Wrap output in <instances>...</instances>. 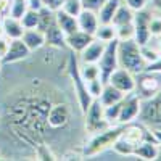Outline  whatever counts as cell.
<instances>
[{"mask_svg": "<svg viewBox=\"0 0 161 161\" xmlns=\"http://www.w3.org/2000/svg\"><path fill=\"white\" fill-rule=\"evenodd\" d=\"M61 92L42 80H32L8 97L5 119L11 136L19 142L39 147L52 134L47 116L52 105L61 100Z\"/></svg>", "mask_w": 161, "mask_h": 161, "instance_id": "cell-1", "label": "cell"}, {"mask_svg": "<svg viewBox=\"0 0 161 161\" xmlns=\"http://www.w3.org/2000/svg\"><path fill=\"white\" fill-rule=\"evenodd\" d=\"M143 140H155L153 136H152V132L147 130L140 124L127 123L124 130L121 132V136L113 143V148L119 155H126V156L127 155H134V150H136L139 147V143H142Z\"/></svg>", "mask_w": 161, "mask_h": 161, "instance_id": "cell-2", "label": "cell"}, {"mask_svg": "<svg viewBox=\"0 0 161 161\" xmlns=\"http://www.w3.org/2000/svg\"><path fill=\"white\" fill-rule=\"evenodd\" d=\"M118 64L134 74L142 73L147 66V61L140 52V45L134 39L118 40Z\"/></svg>", "mask_w": 161, "mask_h": 161, "instance_id": "cell-3", "label": "cell"}, {"mask_svg": "<svg viewBox=\"0 0 161 161\" xmlns=\"http://www.w3.org/2000/svg\"><path fill=\"white\" fill-rule=\"evenodd\" d=\"M126 124H119V126H108L106 129L97 132L95 136H93L87 145L84 147V152L82 155L84 156H95L105 150H108L113 147V143L116 142V139L121 136V132L124 130Z\"/></svg>", "mask_w": 161, "mask_h": 161, "instance_id": "cell-4", "label": "cell"}, {"mask_svg": "<svg viewBox=\"0 0 161 161\" xmlns=\"http://www.w3.org/2000/svg\"><path fill=\"white\" fill-rule=\"evenodd\" d=\"M68 76L71 79L73 82V87H74V93L77 97V103H79V108H80V113H86L87 108L90 106L92 103V95L89 93L87 90V82L82 79V76H80V66L77 63V58L74 55V52L69 55L68 58Z\"/></svg>", "mask_w": 161, "mask_h": 161, "instance_id": "cell-5", "label": "cell"}, {"mask_svg": "<svg viewBox=\"0 0 161 161\" xmlns=\"http://www.w3.org/2000/svg\"><path fill=\"white\" fill-rule=\"evenodd\" d=\"M71 119H73V113L69 108V103L63 102V98H61L52 105L48 116H47V123H48L52 134H55L58 130H63L68 127L71 124Z\"/></svg>", "mask_w": 161, "mask_h": 161, "instance_id": "cell-6", "label": "cell"}, {"mask_svg": "<svg viewBox=\"0 0 161 161\" xmlns=\"http://www.w3.org/2000/svg\"><path fill=\"white\" fill-rule=\"evenodd\" d=\"M98 69H100V80L103 84L108 82L110 74L118 68V39H113L110 42H106V47L102 53L100 60L97 61Z\"/></svg>", "mask_w": 161, "mask_h": 161, "instance_id": "cell-7", "label": "cell"}, {"mask_svg": "<svg viewBox=\"0 0 161 161\" xmlns=\"http://www.w3.org/2000/svg\"><path fill=\"white\" fill-rule=\"evenodd\" d=\"M139 116L143 124L150 127H161V89L153 97L142 102Z\"/></svg>", "mask_w": 161, "mask_h": 161, "instance_id": "cell-8", "label": "cell"}, {"mask_svg": "<svg viewBox=\"0 0 161 161\" xmlns=\"http://www.w3.org/2000/svg\"><path fill=\"white\" fill-rule=\"evenodd\" d=\"M159 73H137L136 77V90H137V95L140 100H147L153 97L155 93L159 92L161 89V79L158 77Z\"/></svg>", "mask_w": 161, "mask_h": 161, "instance_id": "cell-9", "label": "cell"}, {"mask_svg": "<svg viewBox=\"0 0 161 161\" xmlns=\"http://www.w3.org/2000/svg\"><path fill=\"white\" fill-rule=\"evenodd\" d=\"M84 116H86V130H89L92 134H97L110 126L103 116V105L98 102V98L92 100V103L87 108V111L84 113Z\"/></svg>", "mask_w": 161, "mask_h": 161, "instance_id": "cell-10", "label": "cell"}, {"mask_svg": "<svg viewBox=\"0 0 161 161\" xmlns=\"http://www.w3.org/2000/svg\"><path fill=\"white\" fill-rule=\"evenodd\" d=\"M108 84H111L113 87H116L118 90H121L123 93L127 95V93L136 92V76H134V73L118 66V68L110 74Z\"/></svg>", "mask_w": 161, "mask_h": 161, "instance_id": "cell-11", "label": "cell"}, {"mask_svg": "<svg viewBox=\"0 0 161 161\" xmlns=\"http://www.w3.org/2000/svg\"><path fill=\"white\" fill-rule=\"evenodd\" d=\"M150 18H152V13L140 10L137 11V15H134V40L142 47V45H147L150 40V29H148V23H150Z\"/></svg>", "mask_w": 161, "mask_h": 161, "instance_id": "cell-12", "label": "cell"}, {"mask_svg": "<svg viewBox=\"0 0 161 161\" xmlns=\"http://www.w3.org/2000/svg\"><path fill=\"white\" fill-rule=\"evenodd\" d=\"M140 105L142 100L139 98V95H130V97H124L123 103H121V111H119V118L118 123L119 124H127L132 123L140 113Z\"/></svg>", "mask_w": 161, "mask_h": 161, "instance_id": "cell-13", "label": "cell"}, {"mask_svg": "<svg viewBox=\"0 0 161 161\" xmlns=\"http://www.w3.org/2000/svg\"><path fill=\"white\" fill-rule=\"evenodd\" d=\"M29 55H31V50L26 47V44L21 39H11L7 53L0 60H2L3 64H10V63H16V61L26 60Z\"/></svg>", "mask_w": 161, "mask_h": 161, "instance_id": "cell-14", "label": "cell"}, {"mask_svg": "<svg viewBox=\"0 0 161 161\" xmlns=\"http://www.w3.org/2000/svg\"><path fill=\"white\" fill-rule=\"evenodd\" d=\"M77 18V26H79V31H84L87 34H95L97 28H98V16L95 11L92 10H86L82 8V11L79 13V15L76 16Z\"/></svg>", "mask_w": 161, "mask_h": 161, "instance_id": "cell-15", "label": "cell"}, {"mask_svg": "<svg viewBox=\"0 0 161 161\" xmlns=\"http://www.w3.org/2000/svg\"><path fill=\"white\" fill-rule=\"evenodd\" d=\"M95 39L92 34H87L84 31H76L73 34L66 36V47H69L74 53H80L92 40Z\"/></svg>", "mask_w": 161, "mask_h": 161, "instance_id": "cell-16", "label": "cell"}, {"mask_svg": "<svg viewBox=\"0 0 161 161\" xmlns=\"http://www.w3.org/2000/svg\"><path fill=\"white\" fill-rule=\"evenodd\" d=\"M106 47V42L103 40H98V39H93L92 42L80 52V55H82V61L84 63H97L102 57V53Z\"/></svg>", "mask_w": 161, "mask_h": 161, "instance_id": "cell-17", "label": "cell"}, {"mask_svg": "<svg viewBox=\"0 0 161 161\" xmlns=\"http://www.w3.org/2000/svg\"><path fill=\"white\" fill-rule=\"evenodd\" d=\"M21 40L26 44V47H28L31 52H36L40 47L45 45V36H44L42 31H39L37 28H34V29H24V32L21 36Z\"/></svg>", "mask_w": 161, "mask_h": 161, "instance_id": "cell-18", "label": "cell"}, {"mask_svg": "<svg viewBox=\"0 0 161 161\" xmlns=\"http://www.w3.org/2000/svg\"><path fill=\"white\" fill-rule=\"evenodd\" d=\"M55 21H57V24H58V28H60L66 36H68V34H73V32H76V31H79L77 18L68 15V13L63 11L61 8L55 11Z\"/></svg>", "mask_w": 161, "mask_h": 161, "instance_id": "cell-19", "label": "cell"}, {"mask_svg": "<svg viewBox=\"0 0 161 161\" xmlns=\"http://www.w3.org/2000/svg\"><path fill=\"white\" fill-rule=\"evenodd\" d=\"M44 36H45V44L47 45L55 47V48H64L66 47V34L58 28L57 21L44 32Z\"/></svg>", "mask_w": 161, "mask_h": 161, "instance_id": "cell-20", "label": "cell"}, {"mask_svg": "<svg viewBox=\"0 0 161 161\" xmlns=\"http://www.w3.org/2000/svg\"><path fill=\"white\" fill-rule=\"evenodd\" d=\"M126 97V93H123L121 90H118L116 87H113L111 84H103V89L98 95V102L103 105V106H108V105H113V103H118Z\"/></svg>", "mask_w": 161, "mask_h": 161, "instance_id": "cell-21", "label": "cell"}, {"mask_svg": "<svg viewBox=\"0 0 161 161\" xmlns=\"http://www.w3.org/2000/svg\"><path fill=\"white\" fill-rule=\"evenodd\" d=\"M2 28H3V36L8 37L10 40L11 39H21V36L24 32V28H23L21 21L13 18V16H7L2 21Z\"/></svg>", "mask_w": 161, "mask_h": 161, "instance_id": "cell-22", "label": "cell"}, {"mask_svg": "<svg viewBox=\"0 0 161 161\" xmlns=\"http://www.w3.org/2000/svg\"><path fill=\"white\" fill-rule=\"evenodd\" d=\"M119 5H121L119 0H106V2L100 7V10L97 11L98 23L100 24H111V19H113Z\"/></svg>", "mask_w": 161, "mask_h": 161, "instance_id": "cell-23", "label": "cell"}, {"mask_svg": "<svg viewBox=\"0 0 161 161\" xmlns=\"http://www.w3.org/2000/svg\"><path fill=\"white\" fill-rule=\"evenodd\" d=\"M156 142L155 140H143L142 143H139V147L134 150V155L139 156L140 159H147V161H155L156 156Z\"/></svg>", "mask_w": 161, "mask_h": 161, "instance_id": "cell-24", "label": "cell"}, {"mask_svg": "<svg viewBox=\"0 0 161 161\" xmlns=\"http://www.w3.org/2000/svg\"><path fill=\"white\" fill-rule=\"evenodd\" d=\"M134 21V11L126 5H119L116 13H114V16L111 19V24L114 26V28H118V26H123V24H129Z\"/></svg>", "mask_w": 161, "mask_h": 161, "instance_id": "cell-25", "label": "cell"}, {"mask_svg": "<svg viewBox=\"0 0 161 161\" xmlns=\"http://www.w3.org/2000/svg\"><path fill=\"white\" fill-rule=\"evenodd\" d=\"M55 23V11L47 8V7H42L39 10V23H37V29L45 32L50 26Z\"/></svg>", "mask_w": 161, "mask_h": 161, "instance_id": "cell-26", "label": "cell"}, {"mask_svg": "<svg viewBox=\"0 0 161 161\" xmlns=\"http://www.w3.org/2000/svg\"><path fill=\"white\" fill-rule=\"evenodd\" d=\"M93 37L98 40H103V42H110V40L116 39V28L113 24H98Z\"/></svg>", "mask_w": 161, "mask_h": 161, "instance_id": "cell-27", "label": "cell"}, {"mask_svg": "<svg viewBox=\"0 0 161 161\" xmlns=\"http://www.w3.org/2000/svg\"><path fill=\"white\" fill-rule=\"evenodd\" d=\"M121 103H123V100L118 102V103H113V105H108V106H103V116H105L106 123L110 126L118 123L119 111H121Z\"/></svg>", "mask_w": 161, "mask_h": 161, "instance_id": "cell-28", "label": "cell"}, {"mask_svg": "<svg viewBox=\"0 0 161 161\" xmlns=\"http://www.w3.org/2000/svg\"><path fill=\"white\" fill-rule=\"evenodd\" d=\"M21 24L24 29H34L37 28V23H39V10H32V8H28L26 13L21 16Z\"/></svg>", "mask_w": 161, "mask_h": 161, "instance_id": "cell-29", "label": "cell"}, {"mask_svg": "<svg viewBox=\"0 0 161 161\" xmlns=\"http://www.w3.org/2000/svg\"><path fill=\"white\" fill-rule=\"evenodd\" d=\"M80 76H82L86 82H89V80L95 79V77H100L98 64L97 63H84V66L80 68Z\"/></svg>", "mask_w": 161, "mask_h": 161, "instance_id": "cell-30", "label": "cell"}, {"mask_svg": "<svg viewBox=\"0 0 161 161\" xmlns=\"http://www.w3.org/2000/svg\"><path fill=\"white\" fill-rule=\"evenodd\" d=\"M29 8L28 0H11V7H10V16L21 19V16L26 13V10Z\"/></svg>", "mask_w": 161, "mask_h": 161, "instance_id": "cell-31", "label": "cell"}, {"mask_svg": "<svg viewBox=\"0 0 161 161\" xmlns=\"http://www.w3.org/2000/svg\"><path fill=\"white\" fill-rule=\"evenodd\" d=\"M61 10L71 16H77L82 11V3H80V0H64V3L61 5Z\"/></svg>", "mask_w": 161, "mask_h": 161, "instance_id": "cell-32", "label": "cell"}, {"mask_svg": "<svg viewBox=\"0 0 161 161\" xmlns=\"http://www.w3.org/2000/svg\"><path fill=\"white\" fill-rule=\"evenodd\" d=\"M116 39L118 40H127L134 39V21L129 24H123L116 28Z\"/></svg>", "mask_w": 161, "mask_h": 161, "instance_id": "cell-33", "label": "cell"}, {"mask_svg": "<svg viewBox=\"0 0 161 161\" xmlns=\"http://www.w3.org/2000/svg\"><path fill=\"white\" fill-rule=\"evenodd\" d=\"M36 155H37V159H50V161L57 159V156L52 153L48 143H40L39 147H36Z\"/></svg>", "mask_w": 161, "mask_h": 161, "instance_id": "cell-34", "label": "cell"}, {"mask_svg": "<svg viewBox=\"0 0 161 161\" xmlns=\"http://www.w3.org/2000/svg\"><path fill=\"white\" fill-rule=\"evenodd\" d=\"M102 89H103V82L100 80V77H95V79H92L87 82V90L92 95V98H98Z\"/></svg>", "mask_w": 161, "mask_h": 161, "instance_id": "cell-35", "label": "cell"}, {"mask_svg": "<svg viewBox=\"0 0 161 161\" xmlns=\"http://www.w3.org/2000/svg\"><path fill=\"white\" fill-rule=\"evenodd\" d=\"M140 52H142V57H143V60L147 61V64L156 61V60L161 57V53H159V52H155L153 48L150 50L147 45H142V47H140Z\"/></svg>", "mask_w": 161, "mask_h": 161, "instance_id": "cell-36", "label": "cell"}, {"mask_svg": "<svg viewBox=\"0 0 161 161\" xmlns=\"http://www.w3.org/2000/svg\"><path fill=\"white\" fill-rule=\"evenodd\" d=\"M106 2V0H80V3H82V8L86 10H92V11H98L100 7Z\"/></svg>", "mask_w": 161, "mask_h": 161, "instance_id": "cell-37", "label": "cell"}, {"mask_svg": "<svg viewBox=\"0 0 161 161\" xmlns=\"http://www.w3.org/2000/svg\"><path fill=\"white\" fill-rule=\"evenodd\" d=\"M148 29H150V34L152 36H161V18H150V23H148Z\"/></svg>", "mask_w": 161, "mask_h": 161, "instance_id": "cell-38", "label": "cell"}, {"mask_svg": "<svg viewBox=\"0 0 161 161\" xmlns=\"http://www.w3.org/2000/svg\"><path fill=\"white\" fill-rule=\"evenodd\" d=\"M148 0H126V5L132 10V11H140L147 7Z\"/></svg>", "mask_w": 161, "mask_h": 161, "instance_id": "cell-39", "label": "cell"}, {"mask_svg": "<svg viewBox=\"0 0 161 161\" xmlns=\"http://www.w3.org/2000/svg\"><path fill=\"white\" fill-rule=\"evenodd\" d=\"M40 2H42L44 7H47V8L53 10V11H57V10L61 8V5L64 3V0H40Z\"/></svg>", "mask_w": 161, "mask_h": 161, "instance_id": "cell-40", "label": "cell"}, {"mask_svg": "<svg viewBox=\"0 0 161 161\" xmlns=\"http://www.w3.org/2000/svg\"><path fill=\"white\" fill-rule=\"evenodd\" d=\"M143 71H147V73H161V57H159L156 61L148 63V64L143 68Z\"/></svg>", "mask_w": 161, "mask_h": 161, "instance_id": "cell-41", "label": "cell"}, {"mask_svg": "<svg viewBox=\"0 0 161 161\" xmlns=\"http://www.w3.org/2000/svg\"><path fill=\"white\" fill-rule=\"evenodd\" d=\"M8 45H10V39L5 37V36H0V58H2L5 53H7Z\"/></svg>", "mask_w": 161, "mask_h": 161, "instance_id": "cell-42", "label": "cell"}, {"mask_svg": "<svg viewBox=\"0 0 161 161\" xmlns=\"http://www.w3.org/2000/svg\"><path fill=\"white\" fill-rule=\"evenodd\" d=\"M150 132H152V136H153L155 142L161 145V127H153Z\"/></svg>", "mask_w": 161, "mask_h": 161, "instance_id": "cell-43", "label": "cell"}, {"mask_svg": "<svg viewBox=\"0 0 161 161\" xmlns=\"http://www.w3.org/2000/svg\"><path fill=\"white\" fill-rule=\"evenodd\" d=\"M28 3H29V8H32V10H40L44 7L40 0H28Z\"/></svg>", "mask_w": 161, "mask_h": 161, "instance_id": "cell-44", "label": "cell"}, {"mask_svg": "<svg viewBox=\"0 0 161 161\" xmlns=\"http://www.w3.org/2000/svg\"><path fill=\"white\" fill-rule=\"evenodd\" d=\"M155 161H161V145H159V143L156 145V156H155Z\"/></svg>", "mask_w": 161, "mask_h": 161, "instance_id": "cell-45", "label": "cell"}, {"mask_svg": "<svg viewBox=\"0 0 161 161\" xmlns=\"http://www.w3.org/2000/svg\"><path fill=\"white\" fill-rule=\"evenodd\" d=\"M153 5H155L158 10H161V0H153Z\"/></svg>", "mask_w": 161, "mask_h": 161, "instance_id": "cell-46", "label": "cell"}, {"mask_svg": "<svg viewBox=\"0 0 161 161\" xmlns=\"http://www.w3.org/2000/svg\"><path fill=\"white\" fill-rule=\"evenodd\" d=\"M158 50H159V53H161V36H159V40H158Z\"/></svg>", "mask_w": 161, "mask_h": 161, "instance_id": "cell-47", "label": "cell"}, {"mask_svg": "<svg viewBox=\"0 0 161 161\" xmlns=\"http://www.w3.org/2000/svg\"><path fill=\"white\" fill-rule=\"evenodd\" d=\"M0 36H3V28H2V23H0Z\"/></svg>", "mask_w": 161, "mask_h": 161, "instance_id": "cell-48", "label": "cell"}, {"mask_svg": "<svg viewBox=\"0 0 161 161\" xmlns=\"http://www.w3.org/2000/svg\"><path fill=\"white\" fill-rule=\"evenodd\" d=\"M2 66H3V63H2V60H0V71H2Z\"/></svg>", "mask_w": 161, "mask_h": 161, "instance_id": "cell-49", "label": "cell"}]
</instances>
